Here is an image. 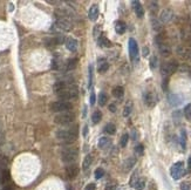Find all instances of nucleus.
<instances>
[{"label":"nucleus","instance_id":"f704fd0d","mask_svg":"<svg viewBox=\"0 0 191 190\" xmlns=\"http://www.w3.org/2000/svg\"><path fill=\"white\" fill-rule=\"evenodd\" d=\"M179 141H181L182 148L185 149V145H186V143H185V141H186V133H185V130H182V131H181V140H179Z\"/></svg>","mask_w":191,"mask_h":190},{"label":"nucleus","instance_id":"a19ab883","mask_svg":"<svg viewBox=\"0 0 191 190\" xmlns=\"http://www.w3.org/2000/svg\"><path fill=\"white\" fill-rule=\"evenodd\" d=\"M149 8H150V11H151L153 13H155V12L158 9V4H157L156 1H150V6H149Z\"/></svg>","mask_w":191,"mask_h":190},{"label":"nucleus","instance_id":"f8f14e48","mask_svg":"<svg viewBox=\"0 0 191 190\" xmlns=\"http://www.w3.org/2000/svg\"><path fill=\"white\" fill-rule=\"evenodd\" d=\"M172 18H174V12H172L171 9H169V8L163 9V11L161 12V14H160L161 21H162V23H170V21L172 20Z\"/></svg>","mask_w":191,"mask_h":190},{"label":"nucleus","instance_id":"72a5a7b5","mask_svg":"<svg viewBox=\"0 0 191 190\" xmlns=\"http://www.w3.org/2000/svg\"><path fill=\"white\" fill-rule=\"evenodd\" d=\"M131 107H133L131 102L127 103V106L124 107V109H123V116H124V117H127V116L130 115V113H131Z\"/></svg>","mask_w":191,"mask_h":190},{"label":"nucleus","instance_id":"c03bdc74","mask_svg":"<svg viewBox=\"0 0 191 190\" xmlns=\"http://www.w3.org/2000/svg\"><path fill=\"white\" fill-rule=\"evenodd\" d=\"M178 69H179V70H181V72H186V73H188V72H189V73H190L191 72V68L190 67H189V66H188V65H182V66H178Z\"/></svg>","mask_w":191,"mask_h":190},{"label":"nucleus","instance_id":"c756f323","mask_svg":"<svg viewBox=\"0 0 191 190\" xmlns=\"http://www.w3.org/2000/svg\"><path fill=\"white\" fill-rule=\"evenodd\" d=\"M101 117H102V113L100 112V110H96V112H94V114L92 115V121L93 123H99L101 121Z\"/></svg>","mask_w":191,"mask_h":190},{"label":"nucleus","instance_id":"a18cd8bd","mask_svg":"<svg viewBox=\"0 0 191 190\" xmlns=\"http://www.w3.org/2000/svg\"><path fill=\"white\" fill-rule=\"evenodd\" d=\"M181 190H191V184L189 182H183L181 184Z\"/></svg>","mask_w":191,"mask_h":190},{"label":"nucleus","instance_id":"4be33fe9","mask_svg":"<svg viewBox=\"0 0 191 190\" xmlns=\"http://www.w3.org/2000/svg\"><path fill=\"white\" fill-rule=\"evenodd\" d=\"M92 163H93V156L90 154H88V155L84 157L83 162H82V169H83V170H88L89 167L92 166Z\"/></svg>","mask_w":191,"mask_h":190},{"label":"nucleus","instance_id":"58836bf2","mask_svg":"<svg viewBox=\"0 0 191 190\" xmlns=\"http://www.w3.org/2000/svg\"><path fill=\"white\" fill-rule=\"evenodd\" d=\"M150 68L151 69H155L156 67H157V58L155 56V55H153L151 58H150Z\"/></svg>","mask_w":191,"mask_h":190},{"label":"nucleus","instance_id":"6ab92c4d","mask_svg":"<svg viewBox=\"0 0 191 190\" xmlns=\"http://www.w3.org/2000/svg\"><path fill=\"white\" fill-rule=\"evenodd\" d=\"M158 48H160V53L162 54V56H165L167 58V56H169L171 54V48L167 44H160Z\"/></svg>","mask_w":191,"mask_h":190},{"label":"nucleus","instance_id":"6e6d98bb","mask_svg":"<svg viewBox=\"0 0 191 190\" xmlns=\"http://www.w3.org/2000/svg\"><path fill=\"white\" fill-rule=\"evenodd\" d=\"M87 133H88V127H87V126H84V128H83V136H87Z\"/></svg>","mask_w":191,"mask_h":190},{"label":"nucleus","instance_id":"052dcab7","mask_svg":"<svg viewBox=\"0 0 191 190\" xmlns=\"http://www.w3.org/2000/svg\"><path fill=\"white\" fill-rule=\"evenodd\" d=\"M0 156H1V155H0Z\"/></svg>","mask_w":191,"mask_h":190},{"label":"nucleus","instance_id":"393cba45","mask_svg":"<svg viewBox=\"0 0 191 190\" xmlns=\"http://www.w3.org/2000/svg\"><path fill=\"white\" fill-rule=\"evenodd\" d=\"M113 95H114L116 99H121L123 95H124V89L121 86H117L113 89Z\"/></svg>","mask_w":191,"mask_h":190},{"label":"nucleus","instance_id":"603ef678","mask_svg":"<svg viewBox=\"0 0 191 190\" xmlns=\"http://www.w3.org/2000/svg\"><path fill=\"white\" fill-rule=\"evenodd\" d=\"M1 190H13V185L12 184H5Z\"/></svg>","mask_w":191,"mask_h":190},{"label":"nucleus","instance_id":"c9c22d12","mask_svg":"<svg viewBox=\"0 0 191 190\" xmlns=\"http://www.w3.org/2000/svg\"><path fill=\"white\" fill-rule=\"evenodd\" d=\"M77 65V59H73V60H68V63H67V69L70 70V69H74L76 67Z\"/></svg>","mask_w":191,"mask_h":190},{"label":"nucleus","instance_id":"20e7f679","mask_svg":"<svg viewBox=\"0 0 191 190\" xmlns=\"http://www.w3.org/2000/svg\"><path fill=\"white\" fill-rule=\"evenodd\" d=\"M75 119V114L72 113V112H65V113H60L54 117V122L56 124H60V126H66L69 124L74 121Z\"/></svg>","mask_w":191,"mask_h":190},{"label":"nucleus","instance_id":"423d86ee","mask_svg":"<svg viewBox=\"0 0 191 190\" xmlns=\"http://www.w3.org/2000/svg\"><path fill=\"white\" fill-rule=\"evenodd\" d=\"M51 110L52 112H59V113H65V112H70L72 110V103L68 101H56L51 103Z\"/></svg>","mask_w":191,"mask_h":190},{"label":"nucleus","instance_id":"864d4df0","mask_svg":"<svg viewBox=\"0 0 191 190\" xmlns=\"http://www.w3.org/2000/svg\"><path fill=\"white\" fill-rule=\"evenodd\" d=\"M109 110H110L111 113H115V112H116V106H115V105H109Z\"/></svg>","mask_w":191,"mask_h":190},{"label":"nucleus","instance_id":"5701e85b","mask_svg":"<svg viewBox=\"0 0 191 190\" xmlns=\"http://www.w3.org/2000/svg\"><path fill=\"white\" fill-rule=\"evenodd\" d=\"M108 68H109V63H108L107 61L104 60V59L99 60V67H97V70H99L100 73H104V72H107Z\"/></svg>","mask_w":191,"mask_h":190},{"label":"nucleus","instance_id":"9b49d317","mask_svg":"<svg viewBox=\"0 0 191 190\" xmlns=\"http://www.w3.org/2000/svg\"><path fill=\"white\" fill-rule=\"evenodd\" d=\"M79 171H80V168L77 164H69L68 167L66 168V174L68 176V178L70 180H73V178H75L77 175H79Z\"/></svg>","mask_w":191,"mask_h":190},{"label":"nucleus","instance_id":"2f4dec72","mask_svg":"<svg viewBox=\"0 0 191 190\" xmlns=\"http://www.w3.org/2000/svg\"><path fill=\"white\" fill-rule=\"evenodd\" d=\"M151 23H153L154 30H156V32H160V30H162V28H163V26L161 25V23L158 20H156V19H151Z\"/></svg>","mask_w":191,"mask_h":190},{"label":"nucleus","instance_id":"79ce46f5","mask_svg":"<svg viewBox=\"0 0 191 190\" xmlns=\"http://www.w3.org/2000/svg\"><path fill=\"white\" fill-rule=\"evenodd\" d=\"M137 171H135L134 174H133V177H131V180H130V185L131 187H134L135 184H136V182L138 181V178H137Z\"/></svg>","mask_w":191,"mask_h":190},{"label":"nucleus","instance_id":"f03ea898","mask_svg":"<svg viewBox=\"0 0 191 190\" xmlns=\"http://www.w3.org/2000/svg\"><path fill=\"white\" fill-rule=\"evenodd\" d=\"M77 155H79V149L76 147H67L62 150L61 160L65 163H70L72 164L77 159Z\"/></svg>","mask_w":191,"mask_h":190},{"label":"nucleus","instance_id":"09e8293b","mask_svg":"<svg viewBox=\"0 0 191 190\" xmlns=\"http://www.w3.org/2000/svg\"><path fill=\"white\" fill-rule=\"evenodd\" d=\"M142 55H143V56H148V55H149V48H148V47H143V49H142Z\"/></svg>","mask_w":191,"mask_h":190},{"label":"nucleus","instance_id":"a211bd4d","mask_svg":"<svg viewBox=\"0 0 191 190\" xmlns=\"http://www.w3.org/2000/svg\"><path fill=\"white\" fill-rule=\"evenodd\" d=\"M136 164V159L135 157H129V159H127V160L124 161V163H123V169H124V171H129L131 168L134 167Z\"/></svg>","mask_w":191,"mask_h":190},{"label":"nucleus","instance_id":"4d7b16f0","mask_svg":"<svg viewBox=\"0 0 191 190\" xmlns=\"http://www.w3.org/2000/svg\"><path fill=\"white\" fill-rule=\"evenodd\" d=\"M188 168H189V170L191 171V156L189 157V160H188Z\"/></svg>","mask_w":191,"mask_h":190},{"label":"nucleus","instance_id":"f257e3e1","mask_svg":"<svg viewBox=\"0 0 191 190\" xmlns=\"http://www.w3.org/2000/svg\"><path fill=\"white\" fill-rule=\"evenodd\" d=\"M77 135H79V127H77L76 124L74 127L68 128V129H60L56 131L58 140H60L61 142L66 143V145L73 143L77 138Z\"/></svg>","mask_w":191,"mask_h":190},{"label":"nucleus","instance_id":"bb28decb","mask_svg":"<svg viewBox=\"0 0 191 190\" xmlns=\"http://www.w3.org/2000/svg\"><path fill=\"white\" fill-rule=\"evenodd\" d=\"M67 87V84H65L63 81H56L55 82V84H54V91H56V93H59V91H61L62 89H65Z\"/></svg>","mask_w":191,"mask_h":190},{"label":"nucleus","instance_id":"5fc2aeb1","mask_svg":"<svg viewBox=\"0 0 191 190\" xmlns=\"http://www.w3.org/2000/svg\"><path fill=\"white\" fill-rule=\"evenodd\" d=\"M52 68H54V69L58 68V65H56V61H55V60L52 61Z\"/></svg>","mask_w":191,"mask_h":190},{"label":"nucleus","instance_id":"e433bc0d","mask_svg":"<svg viewBox=\"0 0 191 190\" xmlns=\"http://www.w3.org/2000/svg\"><path fill=\"white\" fill-rule=\"evenodd\" d=\"M103 175H104V170H103V168H97V169L95 170V178L100 180V178L103 177Z\"/></svg>","mask_w":191,"mask_h":190},{"label":"nucleus","instance_id":"b1692460","mask_svg":"<svg viewBox=\"0 0 191 190\" xmlns=\"http://www.w3.org/2000/svg\"><path fill=\"white\" fill-rule=\"evenodd\" d=\"M97 45L100 47H110L111 46V42L109 41V39H107L104 35H101L97 40Z\"/></svg>","mask_w":191,"mask_h":190},{"label":"nucleus","instance_id":"4468645a","mask_svg":"<svg viewBox=\"0 0 191 190\" xmlns=\"http://www.w3.org/2000/svg\"><path fill=\"white\" fill-rule=\"evenodd\" d=\"M131 5H133V8L135 11V14L137 15V18H143V15H144V8L141 5V2L140 1H133Z\"/></svg>","mask_w":191,"mask_h":190},{"label":"nucleus","instance_id":"1a4fd4ad","mask_svg":"<svg viewBox=\"0 0 191 190\" xmlns=\"http://www.w3.org/2000/svg\"><path fill=\"white\" fill-rule=\"evenodd\" d=\"M157 95L154 93V91H148L147 94L144 95V102L145 105L148 107H150V108H153V107L156 106V103H157Z\"/></svg>","mask_w":191,"mask_h":190},{"label":"nucleus","instance_id":"cd10ccee","mask_svg":"<svg viewBox=\"0 0 191 190\" xmlns=\"http://www.w3.org/2000/svg\"><path fill=\"white\" fill-rule=\"evenodd\" d=\"M104 131L109 134V135H114L115 133H116V128H115V126L113 123H108L106 124V127H104Z\"/></svg>","mask_w":191,"mask_h":190},{"label":"nucleus","instance_id":"bf43d9fd","mask_svg":"<svg viewBox=\"0 0 191 190\" xmlns=\"http://www.w3.org/2000/svg\"><path fill=\"white\" fill-rule=\"evenodd\" d=\"M188 41H189V45H190V46H191V38H190V39H189V40H188Z\"/></svg>","mask_w":191,"mask_h":190},{"label":"nucleus","instance_id":"ea45409f","mask_svg":"<svg viewBox=\"0 0 191 190\" xmlns=\"http://www.w3.org/2000/svg\"><path fill=\"white\" fill-rule=\"evenodd\" d=\"M135 152H136L137 155H143V152H144V147L142 145H137L135 147Z\"/></svg>","mask_w":191,"mask_h":190},{"label":"nucleus","instance_id":"dca6fc26","mask_svg":"<svg viewBox=\"0 0 191 190\" xmlns=\"http://www.w3.org/2000/svg\"><path fill=\"white\" fill-rule=\"evenodd\" d=\"M177 52L184 60L191 62V48H177Z\"/></svg>","mask_w":191,"mask_h":190},{"label":"nucleus","instance_id":"aec40b11","mask_svg":"<svg viewBox=\"0 0 191 190\" xmlns=\"http://www.w3.org/2000/svg\"><path fill=\"white\" fill-rule=\"evenodd\" d=\"M110 145H111V140H110L109 137L103 136L99 140V148L100 149H106V148H108Z\"/></svg>","mask_w":191,"mask_h":190},{"label":"nucleus","instance_id":"412c9836","mask_svg":"<svg viewBox=\"0 0 191 190\" xmlns=\"http://www.w3.org/2000/svg\"><path fill=\"white\" fill-rule=\"evenodd\" d=\"M126 30H127V25L123 23V21H117V23H115V30H116L117 34L122 35V34H124Z\"/></svg>","mask_w":191,"mask_h":190},{"label":"nucleus","instance_id":"a878e982","mask_svg":"<svg viewBox=\"0 0 191 190\" xmlns=\"http://www.w3.org/2000/svg\"><path fill=\"white\" fill-rule=\"evenodd\" d=\"M9 180H11L9 171L8 170H2L0 173V183H7Z\"/></svg>","mask_w":191,"mask_h":190},{"label":"nucleus","instance_id":"6e6552de","mask_svg":"<svg viewBox=\"0 0 191 190\" xmlns=\"http://www.w3.org/2000/svg\"><path fill=\"white\" fill-rule=\"evenodd\" d=\"M128 47H129L130 59H131V60L137 61L138 60V45H137V42H136V40L133 38H130Z\"/></svg>","mask_w":191,"mask_h":190},{"label":"nucleus","instance_id":"4c0bfd02","mask_svg":"<svg viewBox=\"0 0 191 190\" xmlns=\"http://www.w3.org/2000/svg\"><path fill=\"white\" fill-rule=\"evenodd\" d=\"M128 140H129V135L128 134H124L122 137H121V141H120V145L122 147V148H124L126 145H127V143H128Z\"/></svg>","mask_w":191,"mask_h":190},{"label":"nucleus","instance_id":"473e14b6","mask_svg":"<svg viewBox=\"0 0 191 190\" xmlns=\"http://www.w3.org/2000/svg\"><path fill=\"white\" fill-rule=\"evenodd\" d=\"M184 115L188 119V121H191V103L185 106V108H184Z\"/></svg>","mask_w":191,"mask_h":190},{"label":"nucleus","instance_id":"ddd939ff","mask_svg":"<svg viewBox=\"0 0 191 190\" xmlns=\"http://www.w3.org/2000/svg\"><path fill=\"white\" fill-rule=\"evenodd\" d=\"M168 101L171 106L176 107V106H179V105L183 102V99H182V96H179L178 94H170L168 96Z\"/></svg>","mask_w":191,"mask_h":190},{"label":"nucleus","instance_id":"0eeeda50","mask_svg":"<svg viewBox=\"0 0 191 190\" xmlns=\"http://www.w3.org/2000/svg\"><path fill=\"white\" fill-rule=\"evenodd\" d=\"M170 174L174 180H179L181 177L185 175V169H184L183 162H176L175 164L170 169Z\"/></svg>","mask_w":191,"mask_h":190},{"label":"nucleus","instance_id":"2eb2a0df","mask_svg":"<svg viewBox=\"0 0 191 190\" xmlns=\"http://www.w3.org/2000/svg\"><path fill=\"white\" fill-rule=\"evenodd\" d=\"M88 18H89L92 21H95V20L99 18V6H97V5L90 6L89 11H88Z\"/></svg>","mask_w":191,"mask_h":190},{"label":"nucleus","instance_id":"c85d7f7f","mask_svg":"<svg viewBox=\"0 0 191 190\" xmlns=\"http://www.w3.org/2000/svg\"><path fill=\"white\" fill-rule=\"evenodd\" d=\"M107 100H108V96L106 93H100V96H99V105L101 107L106 106V103H107Z\"/></svg>","mask_w":191,"mask_h":190},{"label":"nucleus","instance_id":"3c124183","mask_svg":"<svg viewBox=\"0 0 191 190\" xmlns=\"http://www.w3.org/2000/svg\"><path fill=\"white\" fill-rule=\"evenodd\" d=\"M89 102H90V105H94L95 103V94H94V91H92V94H90V99H89Z\"/></svg>","mask_w":191,"mask_h":190},{"label":"nucleus","instance_id":"49530a36","mask_svg":"<svg viewBox=\"0 0 191 190\" xmlns=\"http://www.w3.org/2000/svg\"><path fill=\"white\" fill-rule=\"evenodd\" d=\"M92 81H93V66L90 65L89 66V87L92 84Z\"/></svg>","mask_w":191,"mask_h":190},{"label":"nucleus","instance_id":"f3484780","mask_svg":"<svg viewBox=\"0 0 191 190\" xmlns=\"http://www.w3.org/2000/svg\"><path fill=\"white\" fill-rule=\"evenodd\" d=\"M66 47L70 52H75L77 49V41L74 38H68L66 40Z\"/></svg>","mask_w":191,"mask_h":190},{"label":"nucleus","instance_id":"8fccbe9b","mask_svg":"<svg viewBox=\"0 0 191 190\" xmlns=\"http://www.w3.org/2000/svg\"><path fill=\"white\" fill-rule=\"evenodd\" d=\"M101 30V26L96 25V26H95V30H94V37H97V35H99V30Z\"/></svg>","mask_w":191,"mask_h":190},{"label":"nucleus","instance_id":"13d9d810","mask_svg":"<svg viewBox=\"0 0 191 190\" xmlns=\"http://www.w3.org/2000/svg\"><path fill=\"white\" fill-rule=\"evenodd\" d=\"M49 4H59V1H52V0H48Z\"/></svg>","mask_w":191,"mask_h":190},{"label":"nucleus","instance_id":"de8ad7c7","mask_svg":"<svg viewBox=\"0 0 191 190\" xmlns=\"http://www.w3.org/2000/svg\"><path fill=\"white\" fill-rule=\"evenodd\" d=\"M95 188H96V185H95L94 183H89V184L84 188V190H95Z\"/></svg>","mask_w":191,"mask_h":190},{"label":"nucleus","instance_id":"39448f33","mask_svg":"<svg viewBox=\"0 0 191 190\" xmlns=\"http://www.w3.org/2000/svg\"><path fill=\"white\" fill-rule=\"evenodd\" d=\"M177 69H178V63H177V61L172 60V61H169V62H164L161 66V73H162L163 76L168 77L171 74H174Z\"/></svg>","mask_w":191,"mask_h":190},{"label":"nucleus","instance_id":"9d476101","mask_svg":"<svg viewBox=\"0 0 191 190\" xmlns=\"http://www.w3.org/2000/svg\"><path fill=\"white\" fill-rule=\"evenodd\" d=\"M55 26L58 28H60V30H65V32H68V30L73 28V25H72V23L69 21L67 18L66 19H58L56 23H55Z\"/></svg>","mask_w":191,"mask_h":190},{"label":"nucleus","instance_id":"7c9ffc66","mask_svg":"<svg viewBox=\"0 0 191 190\" xmlns=\"http://www.w3.org/2000/svg\"><path fill=\"white\" fill-rule=\"evenodd\" d=\"M145 187V180L144 178H140L137 182H136V184L134 185V188H135V190H143Z\"/></svg>","mask_w":191,"mask_h":190},{"label":"nucleus","instance_id":"37998d69","mask_svg":"<svg viewBox=\"0 0 191 190\" xmlns=\"http://www.w3.org/2000/svg\"><path fill=\"white\" fill-rule=\"evenodd\" d=\"M7 163H8V159L6 156L1 155V156H0V166H1V167H6Z\"/></svg>","mask_w":191,"mask_h":190},{"label":"nucleus","instance_id":"7ed1b4c3","mask_svg":"<svg viewBox=\"0 0 191 190\" xmlns=\"http://www.w3.org/2000/svg\"><path fill=\"white\" fill-rule=\"evenodd\" d=\"M56 94H58V98L61 99L62 101L69 99H76L77 95H79V88L76 86H68Z\"/></svg>","mask_w":191,"mask_h":190}]
</instances>
